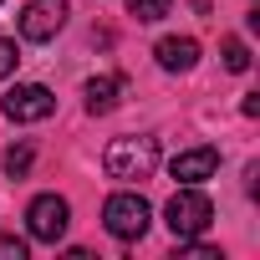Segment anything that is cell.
I'll return each mask as SVG.
<instances>
[{"label": "cell", "mask_w": 260, "mask_h": 260, "mask_svg": "<svg viewBox=\"0 0 260 260\" xmlns=\"http://www.w3.org/2000/svg\"><path fill=\"white\" fill-rule=\"evenodd\" d=\"M102 169L107 179H122V184H138L158 169V138L148 133H133V138H112L107 153H102Z\"/></svg>", "instance_id": "cell-1"}, {"label": "cell", "mask_w": 260, "mask_h": 260, "mask_svg": "<svg viewBox=\"0 0 260 260\" xmlns=\"http://www.w3.org/2000/svg\"><path fill=\"white\" fill-rule=\"evenodd\" d=\"M164 219H169L174 240H199V235L214 224V204H209V194H199L194 184H184V189L164 204Z\"/></svg>", "instance_id": "cell-2"}, {"label": "cell", "mask_w": 260, "mask_h": 260, "mask_svg": "<svg viewBox=\"0 0 260 260\" xmlns=\"http://www.w3.org/2000/svg\"><path fill=\"white\" fill-rule=\"evenodd\" d=\"M148 219H153V209H148L143 194H112V199L102 204V224H107V235H117V240H138V235L148 230Z\"/></svg>", "instance_id": "cell-3"}, {"label": "cell", "mask_w": 260, "mask_h": 260, "mask_svg": "<svg viewBox=\"0 0 260 260\" xmlns=\"http://www.w3.org/2000/svg\"><path fill=\"white\" fill-rule=\"evenodd\" d=\"M26 224H31V240L56 245V240L67 235V224H72V204H67L61 194H36L31 209H26Z\"/></svg>", "instance_id": "cell-4"}, {"label": "cell", "mask_w": 260, "mask_h": 260, "mask_svg": "<svg viewBox=\"0 0 260 260\" xmlns=\"http://www.w3.org/2000/svg\"><path fill=\"white\" fill-rule=\"evenodd\" d=\"M51 107H56V97L41 82H21V87L6 92V102H0V112L11 122H41V117H51Z\"/></svg>", "instance_id": "cell-5"}, {"label": "cell", "mask_w": 260, "mask_h": 260, "mask_svg": "<svg viewBox=\"0 0 260 260\" xmlns=\"http://www.w3.org/2000/svg\"><path fill=\"white\" fill-rule=\"evenodd\" d=\"M67 0H26V11H21V36L26 41H51L61 26H67Z\"/></svg>", "instance_id": "cell-6"}, {"label": "cell", "mask_w": 260, "mask_h": 260, "mask_svg": "<svg viewBox=\"0 0 260 260\" xmlns=\"http://www.w3.org/2000/svg\"><path fill=\"white\" fill-rule=\"evenodd\" d=\"M214 169H219V153L214 148H189V153H179L169 164V174L179 184H204V179H214Z\"/></svg>", "instance_id": "cell-7"}, {"label": "cell", "mask_w": 260, "mask_h": 260, "mask_svg": "<svg viewBox=\"0 0 260 260\" xmlns=\"http://www.w3.org/2000/svg\"><path fill=\"white\" fill-rule=\"evenodd\" d=\"M153 56H158L164 72H189V67L199 61V41H194V36H164V41L153 46Z\"/></svg>", "instance_id": "cell-8"}, {"label": "cell", "mask_w": 260, "mask_h": 260, "mask_svg": "<svg viewBox=\"0 0 260 260\" xmlns=\"http://www.w3.org/2000/svg\"><path fill=\"white\" fill-rule=\"evenodd\" d=\"M82 97H87V112L102 117V112L117 107V97H122V77H92V82L82 87Z\"/></svg>", "instance_id": "cell-9"}, {"label": "cell", "mask_w": 260, "mask_h": 260, "mask_svg": "<svg viewBox=\"0 0 260 260\" xmlns=\"http://www.w3.org/2000/svg\"><path fill=\"white\" fill-rule=\"evenodd\" d=\"M31 158H36V148H31V143L6 148V174H11V179H26V174H31Z\"/></svg>", "instance_id": "cell-10"}, {"label": "cell", "mask_w": 260, "mask_h": 260, "mask_svg": "<svg viewBox=\"0 0 260 260\" xmlns=\"http://www.w3.org/2000/svg\"><path fill=\"white\" fill-rule=\"evenodd\" d=\"M174 11V0H127V16H138V21H164Z\"/></svg>", "instance_id": "cell-11"}, {"label": "cell", "mask_w": 260, "mask_h": 260, "mask_svg": "<svg viewBox=\"0 0 260 260\" xmlns=\"http://www.w3.org/2000/svg\"><path fill=\"white\" fill-rule=\"evenodd\" d=\"M224 67H230V72H250V46H245L240 36L224 41Z\"/></svg>", "instance_id": "cell-12"}, {"label": "cell", "mask_w": 260, "mask_h": 260, "mask_svg": "<svg viewBox=\"0 0 260 260\" xmlns=\"http://www.w3.org/2000/svg\"><path fill=\"white\" fill-rule=\"evenodd\" d=\"M0 260H26V240L21 235H0Z\"/></svg>", "instance_id": "cell-13"}, {"label": "cell", "mask_w": 260, "mask_h": 260, "mask_svg": "<svg viewBox=\"0 0 260 260\" xmlns=\"http://www.w3.org/2000/svg\"><path fill=\"white\" fill-rule=\"evenodd\" d=\"M179 245H184V255H189V260H219V250H214V245H199V240H179Z\"/></svg>", "instance_id": "cell-14"}, {"label": "cell", "mask_w": 260, "mask_h": 260, "mask_svg": "<svg viewBox=\"0 0 260 260\" xmlns=\"http://www.w3.org/2000/svg\"><path fill=\"white\" fill-rule=\"evenodd\" d=\"M16 61H21V56H16V41L0 36V77H11V72H16Z\"/></svg>", "instance_id": "cell-15"}, {"label": "cell", "mask_w": 260, "mask_h": 260, "mask_svg": "<svg viewBox=\"0 0 260 260\" xmlns=\"http://www.w3.org/2000/svg\"><path fill=\"white\" fill-rule=\"evenodd\" d=\"M240 112H245V117H255V112H260V92H250V97L240 102Z\"/></svg>", "instance_id": "cell-16"}]
</instances>
